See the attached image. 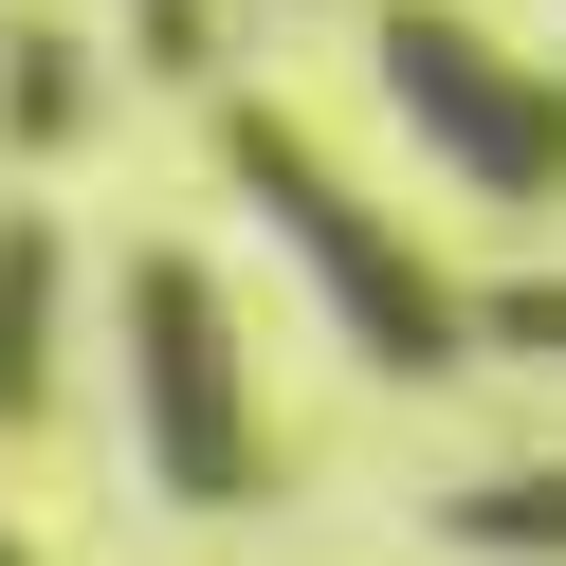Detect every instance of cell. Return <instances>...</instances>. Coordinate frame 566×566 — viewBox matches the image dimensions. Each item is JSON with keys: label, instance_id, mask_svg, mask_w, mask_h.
Listing matches in <instances>:
<instances>
[{"label": "cell", "instance_id": "8", "mask_svg": "<svg viewBox=\"0 0 566 566\" xmlns=\"http://www.w3.org/2000/svg\"><path fill=\"white\" fill-rule=\"evenodd\" d=\"M147 19V74H220V0H128Z\"/></svg>", "mask_w": 566, "mask_h": 566}, {"label": "cell", "instance_id": "5", "mask_svg": "<svg viewBox=\"0 0 566 566\" xmlns=\"http://www.w3.org/2000/svg\"><path fill=\"white\" fill-rule=\"evenodd\" d=\"M92 92H111V74H92V38H74V19H0V147H19V165H55V147H74V128H92Z\"/></svg>", "mask_w": 566, "mask_h": 566}, {"label": "cell", "instance_id": "3", "mask_svg": "<svg viewBox=\"0 0 566 566\" xmlns=\"http://www.w3.org/2000/svg\"><path fill=\"white\" fill-rule=\"evenodd\" d=\"M366 55H384V111H402L475 201H566V74H530L512 38H475L457 0H384Z\"/></svg>", "mask_w": 566, "mask_h": 566}, {"label": "cell", "instance_id": "9", "mask_svg": "<svg viewBox=\"0 0 566 566\" xmlns=\"http://www.w3.org/2000/svg\"><path fill=\"white\" fill-rule=\"evenodd\" d=\"M0 566H38V548H19V530H0Z\"/></svg>", "mask_w": 566, "mask_h": 566}, {"label": "cell", "instance_id": "6", "mask_svg": "<svg viewBox=\"0 0 566 566\" xmlns=\"http://www.w3.org/2000/svg\"><path fill=\"white\" fill-rule=\"evenodd\" d=\"M439 548H475V566H566V457L457 475V493H439Z\"/></svg>", "mask_w": 566, "mask_h": 566}, {"label": "cell", "instance_id": "2", "mask_svg": "<svg viewBox=\"0 0 566 566\" xmlns=\"http://www.w3.org/2000/svg\"><path fill=\"white\" fill-rule=\"evenodd\" d=\"M111 347H128V439H147V493L165 512H256L274 493V439H256V366H238V311L184 238L111 274Z\"/></svg>", "mask_w": 566, "mask_h": 566}, {"label": "cell", "instance_id": "1", "mask_svg": "<svg viewBox=\"0 0 566 566\" xmlns=\"http://www.w3.org/2000/svg\"><path fill=\"white\" fill-rule=\"evenodd\" d=\"M220 165H238V201H256L274 238H293V274H311V311H329L347 347H366L384 384H457L475 366V293H457L439 256H420L402 220H384L366 184H347L329 147H311L274 92H220Z\"/></svg>", "mask_w": 566, "mask_h": 566}, {"label": "cell", "instance_id": "7", "mask_svg": "<svg viewBox=\"0 0 566 566\" xmlns=\"http://www.w3.org/2000/svg\"><path fill=\"white\" fill-rule=\"evenodd\" d=\"M475 347H512V366H566V274H512V293H475Z\"/></svg>", "mask_w": 566, "mask_h": 566}, {"label": "cell", "instance_id": "4", "mask_svg": "<svg viewBox=\"0 0 566 566\" xmlns=\"http://www.w3.org/2000/svg\"><path fill=\"white\" fill-rule=\"evenodd\" d=\"M55 366H74V238L55 201H0V439L55 420Z\"/></svg>", "mask_w": 566, "mask_h": 566}]
</instances>
